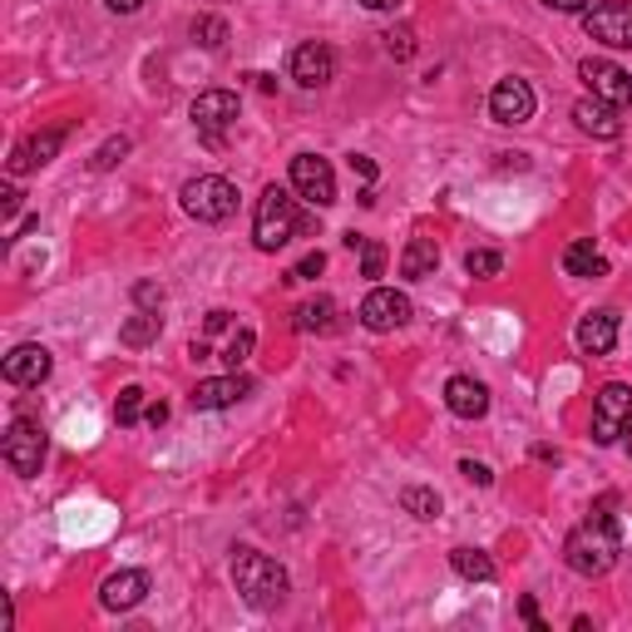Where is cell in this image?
<instances>
[{
  "mask_svg": "<svg viewBox=\"0 0 632 632\" xmlns=\"http://www.w3.org/2000/svg\"><path fill=\"white\" fill-rule=\"evenodd\" d=\"M519 613L529 618V628H534V632H549V623H544V618H539V608H534V598H524V603H519Z\"/></svg>",
  "mask_w": 632,
  "mask_h": 632,
  "instance_id": "cell-41",
  "label": "cell"
},
{
  "mask_svg": "<svg viewBox=\"0 0 632 632\" xmlns=\"http://www.w3.org/2000/svg\"><path fill=\"white\" fill-rule=\"evenodd\" d=\"M193 40L203 50H223V40H228V20H218V15H198L193 20Z\"/></svg>",
  "mask_w": 632,
  "mask_h": 632,
  "instance_id": "cell-28",
  "label": "cell"
},
{
  "mask_svg": "<svg viewBox=\"0 0 632 632\" xmlns=\"http://www.w3.org/2000/svg\"><path fill=\"white\" fill-rule=\"evenodd\" d=\"M292 80L302 84V89H322V84L336 80V55L331 45H322V40H307V45H297V55H292Z\"/></svg>",
  "mask_w": 632,
  "mask_h": 632,
  "instance_id": "cell-13",
  "label": "cell"
},
{
  "mask_svg": "<svg viewBox=\"0 0 632 632\" xmlns=\"http://www.w3.org/2000/svg\"><path fill=\"white\" fill-rule=\"evenodd\" d=\"M460 474H465L470 484H480V489H489L494 484V470L484 465V460H460Z\"/></svg>",
  "mask_w": 632,
  "mask_h": 632,
  "instance_id": "cell-35",
  "label": "cell"
},
{
  "mask_svg": "<svg viewBox=\"0 0 632 632\" xmlns=\"http://www.w3.org/2000/svg\"><path fill=\"white\" fill-rule=\"evenodd\" d=\"M228 326H233V312H208L203 336H218V331H228Z\"/></svg>",
  "mask_w": 632,
  "mask_h": 632,
  "instance_id": "cell-38",
  "label": "cell"
},
{
  "mask_svg": "<svg viewBox=\"0 0 632 632\" xmlns=\"http://www.w3.org/2000/svg\"><path fill=\"white\" fill-rule=\"evenodd\" d=\"M361 6H366V10H396L400 0H361Z\"/></svg>",
  "mask_w": 632,
  "mask_h": 632,
  "instance_id": "cell-44",
  "label": "cell"
},
{
  "mask_svg": "<svg viewBox=\"0 0 632 632\" xmlns=\"http://www.w3.org/2000/svg\"><path fill=\"white\" fill-rule=\"evenodd\" d=\"M632 415V391L623 381H608L593 400V440L598 445H618L623 440V425Z\"/></svg>",
  "mask_w": 632,
  "mask_h": 632,
  "instance_id": "cell-7",
  "label": "cell"
},
{
  "mask_svg": "<svg viewBox=\"0 0 632 632\" xmlns=\"http://www.w3.org/2000/svg\"><path fill=\"white\" fill-rule=\"evenodd\" d=\"M489 114H494V124H529L534 119V89L524 80H499L489 89Z\"/></svg>",
  "mask_w": 632,
  "mask_h": 632,
  "instance_id": "cell-14",
  "label": "cell"
},
{
  "mask_svg": "<svg viewBox=\"0 0 632 632\" xmlns=\"http://www.w3.org/2000/svg\"><path fill=\"white\" fill-rule=\"evenodd\" d=\"M618 549H623L618 524L613 519H588L583 529H573L563 539V563L573 568L578 578H603L608 568L618 563Z\"/></svg>",
  "mask_w": 632,
  "mask_h": 632,
  "instance_id": "cell-2",
  "label": "cell"
},
{
  "mask_svg": "<svg viewBox=\"0 0 632 632\" xmlns=\"http://www.w3.org/2000/svg\"><path fill=\"white\" fill-rule=\"evenodd\" d=\"M356 252H361V277H381V272H386V247H381V242L361 238V247H356Z\"/></svg>",
  "mask_w": 632,
  "mask_h": 632,
  "instance_id": "cell-33",
  "label": "cell"
},
{
  "mask_svg": "<svg viewBox=\"0 0 632 632\" xmlns=\"http://www.w3.org/2000/svg\"><path fill=\"white\" fill-rule=\"evenodd\" d=\"M583 30L588 40L613 50H632V0H603V6L583 10Z\"/></svg>",
  "mask_w": 632,
  "mask_h": 632,
  "instance_id": "cell-6",
  "label": "cell"
},
{
  "mask_svg": "<svg viewBox=\"0 0 632 632\" xmlns=\"http://www.w3.org/2000/svg\"><path fill=\"white\" fill-rule=\"evenodd\" d=\"M623 450L632 455V415H628V425H623Z\"/></svg>",
  "mask_w": 632,
  "mask_h": 632,
  "instance_id": "cell-45",
  "label": "cell"
},
{
  "mask_svg": "<svg viewBox=\"0 0 632 632\" xmlns=\"http://www.w3.org/2000/svg\"><path fill=\"white\" fill-rule=\"evenodd\" d=\"M124 154H129V139H124V134H114V139L109 144H99V154H94L89 158V168H94V173H109V168L114 164H119V158Z\"/></svg>",
  "mask_w": 632,
  "mask_h": 632,
  "instance_id": "cell-30",
  "label": "cell"
},
{
  "mask_svg": "<svg viewBox=\"0 0 632 632\" xmlns=\"http://www.w3.org/2000/svg\"><path fill=\"white\" fill-rule=\"evenodd\" d=\"M158 331H164L158 312H134L129 322L119 326V341H124V346H149V341H158Z\"/></svg>",
  "mask_w": 632,
  "mask_h": 632,
  "instance_id": "cell-25",
  "label": "cell"
},
{
  "mask_svg": "<svg viewBox=\"0 0 632 632\" xmlns=\"http://www.w3.org/2000/svg\"><path fill=\"white\" fill-rule=\"evenodd\" d=\"M0 213H6V218H15L20 213V193H15V188H0Z\"/></svg>",
  "mask_w": 632,
  "mask_h": 632,
  "instance_id": "cell-40",
  "label": "cell"
},
{
  "mask_svg": "<svg viewBox=\"0 0 632 632\" xmlns=\"http://www.w3.org/2000/svg\"><path fill=\"white\" fill-rule=\"evenodd\" d=\"M252 346H257V336H252L247 326H242V331H233V341L223 346V361H228V366H233V371H238V366H242V361H247V356H252Z\"/></svg>",
  "mask_w": 632,
  "mask_h": 632,
  "instance_id": "cell-32",
  "label": "cell"
},
{
  "mask_svg": "<svg viewBox=\"0 0 632 632\" xmlns=\"http://www.w3.org/2000/svg\"><path fill=\"white\" fill-rule=\"evenodd\" d=\"M578 75H583V84L593 89V99L613 104V109H628L632 104V80L623 65H613V60H593L588 55L583 65H578Z\"/></svg>",
  "mask_w": 632,
  "mask_h": 632,
  "instance_id": "cell-10",
  "label": "cell"
},
{
  "mask_svg": "<svg viewBox=\"0 0 632 632\" xmlns=\"http://www.w3.org/2000/svg\"><path fill=\"white\" fill-rule=\"evenodd\" d=\"M563 272H568V277H603L608 262L598 257L593 242H568V247H563Z\"/></svg>",
  "mask_w": 632,
  "mask_h": 632,
  "instance_id": "cell-23",
  "label": "cell"
},
{
  "mask_svg": "<svg viewBox=\"0 0 632 632\" xmlns=\"http://www.w3.org/2000/svg\"><path fill=\"white\" fill-rule=\"evenodd\" d=\"M233 588L242 593V603L257 608V613H272V608L287 603L292 578L277 558H267L262 549H238L233 554Z\"/></svg>",
  "mask_w": 632,
  "mask_h": 632,
  "instance_id": "cell-1",
  "label": "cell"
},
{
  "mask_svg": "<svg viewBox=\"0 0 632 632\" xmlns=\"http://www.w3.org/2000/svg\"><path fill=\"white\" fill-rule=\"evenodd\" d=\"M292 326H297L302 336H322V331H331L336 326V302L331 297H312V302H302L297 312H292Z\"/></svg>",
  "mask_w": 632,
  "mask_h": 632,
  "instance_id": "cell-22",
  "label": "cell"
},
{
  "mask_svg": "<svg viewBox=\"0 0 632 632\" xmlns=\"http://www.w3.org/2000/svg\"><path fill=\"white\" fill-rule=\"evenodd\" d=\"M322 267H326V252L316 247V252H307V257H302L297 267L287 272V282H307V277H316V272H322Z\"/></svg>",
  "mask_w": 632,
  "mask_h": 632,
  "instance_id": "cell-34",
  "label": "cell"
},
{
  "mask_svg": "<svg viewBox=\"0 0 632 632\" xmlns=\"http://www.w3.org/2000/svg\"><path fill=\"white\" fill-rule=\"evenodd\" d=\"M60 144H65V129H40V134H30V139H20L15 154H10V173H35V168H45L50 158L60 154Z\"/></svg>",
  "mask_w": 632,
  "mask_h": 632,
  "instance_id": "cell-18",
  "label": "cell"
},
{
  "mask_svg": "<svg viewBox=\"0 0 632 632\" xmlns=\"http://www.w3.org/2000/svg\"><path fill=\"white\" fill-rule=\"evenodd\" d=\"M183 213L198 218V223H228L238 213V188L218 173H198L183 183Z\"/></svg>",
  "mask_w": 632,
  "mask_h": 632,
  "instance_id": "cell-4",
  "label": "cell"
},
{
  "mask_svg": "<svg viewBox=\"0 0 632 632\" xmlns=\"http://www.w3.org/2000/svg\"><path fill=\"white\" fill-rule=\"evenodd\" d=\"M297 233H302L297 198H292L282 183H267L262 188V198H257V218H252V242H257L262 252H277V247H287Z\"/></svg>",
  "mask_w": 632,
  "mask_h": 632,
  "instance_id": "cell-3",
  "label": "cell"
},
{
  "mask_svg": "<svg viewBox=\"0 0 632 632\" xmlns=\"http://www.w3.org/2000/svg\"><path fill=\"white\" fill-rule=\"evenodd\" d=\"M144 415H149V396H144V386H124L119 400H114V420H119V425H139Z\"/></svg>",
  "mask_w": 632,
  "mask_h": 632,
  "instance_id": "cell-27",
  "label": "cell"
},
{
  "mask_svg": "<svg viewBox=\"0 0 632 632\" xmlns=\"http://www.w3.org/2000/svg\"><path fill=\"white\" fill-rule=\"evenodd\" d=\"M134 302H139V307H158V302H164V287H154V282H139V287H134Z\"/></svg>",
  "mask_w": 632,
  "mask_h": 632,
  "instance_id": "cell-37",
  "label": "cell"
},
{
  "mask_svg": "<svg viewBox=\"0 0 632 632\" xmlns=\"http://www.w3.org/2000/svg\"><path fill=\"white\" fill-rule=\"evenodd\" d=\"M435 267H440V247H435V238H410V242H405V252H400V277L420 282V277H435Z\"/></svg>",
  "mask_w": 632,
  "mask_h": 632,
  "instance_id": "cell-21",
  "label": "cell"
},
{
  "mask_svg": "<svg viewBox=\"0 0 632 632\" xmlns=\"http://www.w3.org/2000/svg\"><path fill=\"white\" fill-rule=\"evenodd\" d=\"M361 322L371 326V331H400V326L410 322V297L396 287H371L361 302Z\"/></svg>",
  "mask_w": 632,
  "mask_h": 632,
  "instance_id": "cell-11",
  "label": "cell"
},
{
  "mask_svg": "<svg viewBox=\"0 0 632 632\" xmlns=\"http://www.w3.org/2000/svg\"><path fill=\"white\" fill-rule=\"evenodd\" d=\"M351 173L361 178L366 188H371V183H376V158H366V154H351Z\"/></svg>",
  "mask_w": 632,
  "mask_h": 632,
  "instance_id": "cell-36",
  "label": "cell"
},
{
  "mask_svg": "<svg viewBox=\"0 0 632 632\" xmlns=\"http://www.w3.org/2000/svg\"><path fill=\"white\" fill-rule=\"evenodd\" d=\"M292 188L307 198L312 208H331L336 203V173L322 154H297L292 158Z\"/></svg>",
  "mask_w": 632,
  "mask_h": 632,
  "instance_id": "cell-9",
  "label": "cell"
},
{
  "mask_svg": "<svg viewBox=\"0 0 632 632\" xmlns=\"http://www.w3.org/2000/svg\"><path fill=\"white\" fill-rule=\"evenodd\" d=\"M247 396H252L247 376H213V381L193 386L188 405H193V410H228V405H238V400H247Z\"/></svg>",
  "mask_w": 632,
  "mask_h": 632,
  "instance_id": "cell-16",
  "label": "cell"
},
{
  "mask_svg": "<svg viewBox=\"0 0 632 632\" xmlns=\"http://www.w3.org/2000/svg\"><path fill=\"white\" fill-rule=\"evenodd\" d=\"M549 10H558V15H583L588 10V0H544Z\"/></svg>",
  "mask_w": 632,
  "mask_h": 632,
  "instance_id": "cell-39",
  "label": "cell"
},
{
  "mask_svg": "<svg viewBox=\"0 0 632 632\" xmlns=\"http://www.w3.org/2000/svg\"><path fill=\"white\" fill-rule=\"evenodd\" d=\"M618 114L623 109H613V104H603V99H578L573 104L578 129L593 134V139H618V134H623V119H618Z\"/></svg>",
  "mask_w": 632,
  "mask_h": 632,
  "instance_id": "cell-20",
  "label": "cell"
},
{
  "mask_svg": "<svg viewBox=\"0 0 632 632\" xmlns=\"http://www.w3.org/2000/svg\"><path fill=\"white\" fill-rule=\"evenodd\" d=\"M445 405H450V415H460V420H484L489 415V386L474 381V376H450Z\"/></svg>",
  "mask_w": 632,
  "mask_h": 632,
  "instance_id": "cell-17",
  "label": "cell"
},
{
  "mask_svg": "<svg viewBox=\"0 0 632 632\" xmlns=\"http://www.w3.org/2000/svg\"><path fill=\"white\" fill-rule=\"evenodd\" d=\"M144 420H149V425H164V420H168V405L158 400V405H149V415H144Z\"/></svg>",
  "mask_w": 632,
  "mask_h": 632,
  "instance_id": "cell-43",
  "label": "cell"
},
{
  "mask_svg": "<svg viewBox=\"0 0 632 632\" xmlns=\"http://www.w3.org/2000/svg\"><path fill=\"white\" fill-rule=\"evenodd\" d=\"M104 6H109V10H114V15H134V10H139V6H144V0H104Z\"/></svg>",
  "mask_w": 632,
  "mask_h": 632,
  "instance_id": "cell-42",
  "label": "cell"
},
{
  "mask_svg": "<svg viewBox=\"0 0 632 632\" xmlns=\"http://www.w3.org/2000/svg\"><path fill=\"white\" fill-rule=\"evenodd\" d=\"M50 366H55V361H50L45 346H40V341H20L15 351L6 356V366H0V371H6L10 386H40L50 376Z\"/></svg>",
  "mask_w": 632,
  "mask_h": 632,
  "instance_id": "cell-15",
  "label": "cell"
},
{
  "mask_svg": "<svg viewBox=\"0 0 632 632\" xmlns=\"http://www.w3.org/2000/svg\"><path fill=\"white\" fill-rule=\"evenodd\" d=\"M499 267H504V257H499V252H494V247H474L470 252V257H465V272H470V277H499Z\"/></svg>",
  "mask_w": 632,
  "mask_h": 632,
  "instance_id": "cell-29",
  "label": "cell"
},
{
  "mask_svg": "<svg viewBox=\"0 0 632 632\" xmlns=\"http://www.w3.org/2000/svg\"><path fill=\"white\" fill-rule=\"evenodd\" d=\"M450 568H455L465 583H494V563H489V554L484 549H450Z\"/></svg>",
  "mask_w": 632,
  "mask_h": 632,
  "instance_id": "cell-24",
  "label": "cell"
},
{
  "mask_svg": "<svg viewBox=\"0 0 632 632\" xmlns=\"http://www.w3.org/2000/svg\"><path fill=\"white\" fill-rule=\"evenodd\" d=\"M238 114H242V104H238L233 89L198 94V99H193V129H198V139H203L208 149H223V139H228V129L238 124Z\"/></svg>",
  "mask_w": 632,
  "mask_h": 632,
  "instance_id": "cell-5",
  "label": "cell"
},
{
  "mask_svg": "<svg viewBox=\"0 0 632 632\" xmlns=\"http://www.w3.org/2000/svg\"><path fill=\"white\" fill-rule=\"evenodd\" d=\"M144 598H149V573H139V568H119V573H109L99 583V603L109 608V613H129Z\"/></svg>",
  "mask_w": 632,
  "mask_h": 632,
  "instance_id": "cell-12",
  "label": "cell"
},
{
  "mask_svg": "<svg viewBox=\"0 0 632 632\" xmlns=\"http://www.w3.org/2000/svg\"><path fill=\"white\" fill-rule=\"evenodd\" d=\"M386 55H391V60H410V55H415V30H410V25H400V30H386Z\"/></svg>",
  "mask_w": 632,
  "mask_h": 632,
  "instance_id": "cell-31",
  "label": "cell"
},
{
  "mask_svg": "<svg viewBox=\"0 0 632 632\" xmlns=\"http://www.w3.org/2000/svg\"><path fill=\"white\" fill-rule=\"evenodd\" d=\"M573 336H578V351L583 356H608L618 341V312H588Z\"/></svg>",
  "mask_w": 632,
  "mask_h": 632,
  "instance_id": "cell-19",
  "label": "cell"
},
{
  "mask_svg": "<svg viewBox=\"0 0 632 632\" xmlns=\"http://www.w3.org/2000/svg\"><path fill=\"white\" fill-rule=\"evenodd\" d=\"M400 509L415 514V519H440V494L425 489V484H405L400 489Z\"/></svg>",
  "mask_w": 632,
  "mask_h": 632,
  "instance_id": "cell-26",
  "label": "cell"
},
{
  "mask_svg": "<svg viewBox=\"0 0 632 632\" xmlns=\"http://www.w3.org/2000/svg\"><path fill=\"white\" fill-rule=\"evenodd\" d=\"M6 465L20 474V480H35L40 465H45V430L35 420H15L6 430Z\"/></svg>",
  "mask_w": 632,
  "mask_h": 632,
  "instance_id": "cell-8",
  "label": "cell"
}]
</instances>
